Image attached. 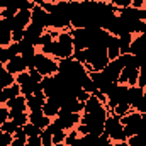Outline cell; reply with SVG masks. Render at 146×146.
Returning a JSON list of instances; mask_svg holds the SVG:
<instances>
[{"label":"cell","instance_id":"obj_8","mask_svg":"<svg viewBox=\"0 0 146 146\" xmlns=\"http://www.w3.org/2000/svg\"><path fill=\"white\" fill-rule=\"evenodd\" d=\"M5 104H7V109H9V119L14 117L15 114H21V112H26L27 110V102H26V97L24 95L14 97V99L7 100Z\"/></svg>","mask_w":146,"mask_h":146},{"label":"cell","instance_id":"obj_17","mask_svg":"<svg viewBox=\"0 0 146 146\" xmlns=\"http://www.w3.org/2000/svg\"><path fill=\"white\" fill-rule=\"evenodd\" d=\"M107 56L109 60H115L121 56V49H119V37L110 34L109 42H107Z\"/></svg>","mask_w":146,"mask_h":146},{"label":"cell","instance_id":"obj_44","mask_svg":"<svg viewBox=\"0 0 146 146\" xmlns=\"http://www.w3.org/2000/svg\"><path fill=\"white\" fill-rule=\"evenodd\" d=\"M145 146H146V145H145Z\"/></svg>","mask_w":146,"mask_h":146},{"label":"cell","instance_id":"obj_18","mask_svg":"<svg viewBox=\"0 0 146 146\" xmlns=\"http://www.w3.org/2000/svg\"><path fill=\"white\" fill-rule=\"evenodd\" d=\"M14 83H15V76L12 73L7 72V68H5L3 63H0V87L5 88V87H10Z\"/></svg>","mask_w":146,"mask_h":146},{"label":"cell","instance_id":"obj_22","mask_svg":"<svg viewBox=\"0 0 146 146\" xmlns=\"http://www.w3.org/2000/svg\"><path fill=\"white\" fill-rule=\"evenodd\" d=\"M131 42H133V34L119 36V49H121V54L129 53V49H131Z\"/></svg>","mask_w":146,"mask_h":146},{"label":"cell","instance_id":"obj_21","mask_svg":"<svg viewBox=\"0 0 146 146\" xmlns=\"http://www.w3.org/2000/svg\"><path fill=\"white\" fill-rule=\"evenodd\" d=\"M12 136H14V141H12V145L10 146H26V143H27V136H26L22 126H19Z\"/></svg>","mask_w":146,"mask_h":146},{"label":"cell","instance_id":"obj_11","mask_svg":"<svg viewBox=\"0 0 146 146\" xmlns=\"http://www.w3.org/2000/svg\"><path fill=\"white\" fill-rule=\"evenodd\" d=\"M31 24V10H19L14 15V31H26V27Z\"/></svg>","mask_w":146,"mask_h":146},{"label":"cell","instance_id":"obj_41","mask_svg":"<svg viewBox=\"0 0 146 146\" xmlns=\"http://www.w3.org/2000/svg\"><path fill=\"white\" fill-rule=\"evenodd\" d=\"M0 146H10V145H2V143H0Z\"/></svg>","mask_w":146,"mask_h":146},{"label":"cell","instance_id":"obj_23","mask_svg":"<svg viewBox=\"0 0 146 146\" xmlns=\"http://www.w3.org/2000/svg\"><path fill=\"white\" fill-rule=\"evenodd\" d=\"M19 95H21V87H19V83H14V85H10V87H5V88H3L5 102H7V100H10V99H14V97H19Z\"/></svg>","mask_w":146,"mask_h":146},{"label":"cell","instance_id":"obj_7","mask_svg":"<svg viewBox=\"0 0 146 146\" xmlns=\"http://www.w3.org/2000/svg\"><path fill=\"white\" fill-rule=\"evenodd\" d=\"M138 76H139V68H136V66H126V68H122V72L119 75L117 83L133 87V85H138Z\"/></svg>","mask_w":146,"mask_h":146},{"label":"cell","instance_id":"obj_5","mask_svg":"<svg viewBox=\"0 0 146 146\" xmlns=\"http://www.w3.org/2000/svg\"><path fill=\"white\" fill-rule=\"evenodd\" d=\"M127 88H129V85L115 83V85L110 88V92L106 95V97H107L109 110L112 114H114V107H115V106H119L121 102H127V100H126V99H127Z\"/></svg>","mask_w":146,"mask_h":146},{"label":"cell","instance_id":"obj_27","mask_svg":"<svg viewBox=\"0 0 146 146\" xmlns=\"http://www.w3.org/2000/svg\"><path fill=\"white\" fill-rule=\"evenodd\" d=\"M129 110H131V106H129L127 102H121L119 106L114 107V114L119 115V117H124L126 114H129Z\"/></svg>","mask_w":146,"mask_h":146},{"label":"cell","instance_id":"obj_33","mask_svg":"<svg viewBox=\"0 0 146 146\" xmlns=\"http://www.w3.org/2000/svg\"><path fill=\"white\" fill-rule=\"evenodd\" d=\"M114 7H119V9H124V7H131L133 0H110Z\"/></svg>","mask_w":146,"mask_h":146},{"label":"cell","instance_id":"obj_38","mask_svg":"<svg viewBox=\"0 0 146 146\" xmlns=\"http://www.w3.org/2000/svg\"><path fill=\"white\" fill-rule=\"evenodd\" d=\"M146 0H133V3H131V7H136V9H141L143 5H145Z\"/></svg>","mask_w":146,"mask_h":146},{"label":"cell","instance_id":"obj_2","mask_svg":"<svg viewBox=\"0 0 146 146\" xmlns=\"http://www.w3.org/2000/svg\"><path fill=\"white\" fill-rule=\"evenodd\" d=\"M104 133L110 138V141H127L126 134H124V126L121 122V117L112 114L107 115L106 124H104Z\"/></svg>","mask_w":146,"mask_h":146},{"label":"cell","instance_id":"obj_42","mask_svg":"<svg viewBox=\"0 0 146 146\" xmlns=\"http://www.w3.org/2000/svg\"><path fill=\"white\" fill-rule=\"evenodd\" d=\"M2 133H3V131H2V129H0V134H2Z\"/></svg>","mask_w":146,"mask_h":146},{"label":"cell","instance_id":"obj_26","mask_svg":"<svg viewBox=\"0 0 146 146\" xmlns=\"http://www.w3.org/2000/svg\"><path fill=\"white\" fill-rule=\"evenodd\" d=\"M22 127H24V133H26L27 138H34V136H39V134H41V129L36 127L33 122H27V124H24Z\"/></svg>","mask_w":146,"mask_h":146},{"label":"cell","instance_id":"obj_37","mask_svg":"<svg viewBox=\"0 0 146 146\" xmlns=\"http://www.w3.org/2000/svg\"><path fill=\"white\" fill-rule=\"evenodd\" d=\"M26 146H42V143H41V138H39V136L27 138V143H26Z\"/></svg>","mask_w":146,"mask_h":146},{"label":"cell","instance_id":"obj_32","mask_svg":"<svg viewBox=\"0 0 146 146\" xmlns=\"http://www.w3.org/2000/svg\"><path fill=\"white\" fill-rule=\"evenodd\" d=\"M138 87L146 88V65L139 68V76H138Z\"/></svg>","mask_w":146,"mask_h":146},{"label":"cell","instance_id":"obj_6","mask_svg":"<svg viewBox=\"0 0 146 146\" xmlns=\"http://www.w3.org/2000/svg\"><path fill=\"white\" fill-rule=\"evenodd\" d=\"M80 119H82V115L76 114V112H70V110L60 109V114L56 115L54 122H56L61 129L68 131V129H73L76 124H80Z\"/></svg>","mask_w":146,"mask_h":146},{"label":"cell","instance_id":"obj_13","mask_svg":"<svg viewBox=\"0 0 146 146\" xmlns=\"http://www.w3.org/2000/svg\"><path fill=\"white\" fill-rule=\"evenodd\" d=\"M5 68H7V72L12 73V75H19V73L27 72V65L24 63V60H22L21 54L14 56L9 63H5Z\"/></svg>","mask_w":146,"mask_h":146},{"label":"cell","instance_id":"obj_30","mask_svg":"<svg viewBox=\"0 0 146 146\" xmlns=\"http://www.w3.org/2000/svg\"><path fill=\"white\" fill-rule=\"evenodd\" d=\"M39 138H41L42 146H53V134H51L48 129H42L41 134H39Z\"/></svg>","mask_w":146,"mask_h":146},{"label":"cell","instance_id":"obj_12","mask_svg":"<svg viewBox=\"0 0 146 146\" xmlns=\"http://www.w3.org/2000/svg\"><path fill=\"white\" fill-rule=\"evenodd\" d=\"M29 122H33L36 127H39V129L42 131V129H46V127L51 124V119L42 114V109H39V110H31V114H29Z\"/></svg>","mask_w":146,"mask_h":146},{"label":"cell","instance_id":"obj_9","mask_svg":"<svg viewBox=\"0 0 146 146\" xmlns=\"http://www.w3.org/2000/svg\"><path fill=\"white\" fill-rule=\"evenodd\" d=\"M48 19H49V12H46L41 5H36V7L31 10V24H36L39 27L46 29V27H49Z\"/></svg>","mask_w":146,"mask_h":146},{"label":"cell","instance_id":"obj_16","mask_svg":"<svg viewBox=\"0 0 146 146\" xmlns=\"http://www.w3.org/2000/svg\"><path fill=\"white\" fill-rule=\"evenodd\" d=\"M26 102H27L29 110H39L42 109L46 97H44V94H31V95H26Z\"/></svg>","mask_w":146,"mask_h":146},{"label":"cell","instance_id":"obj_24","mask_svg":"<svg viewBox=\"0 0 146 146\" xmlns=\"http://www.w3.org/2000/svg\"><path fill=\"white\" fill-rule=\"evenodd\" d=\"M10 42H12V33L7 31V29L0 24V46L5 48V46H9Z\"/></svg>","mask_w":146,"mask_h":146},{"label":"cell","instance_id":"obj_39","mask_svg":"<svg viewBox=\"0 0 146 146\" xmlns=\"http://www.w3.org/2000/svg\"><path fill=\"white\" fill-rule=\"evenodd\" d=\"M112 146H129L127 141H117V143H112Z\"/></svg>","mask_w":146,"mask_h":146},{"label":"cell","instance_id":"obj_40","mask_svg":"<svg viewBox=\"0 0 146 146\" xmlns=\"http://www.w3.org/2000/svg\"><path fill=\"white\" fill-rule=\"evenodd\" d=\"M0 104H5V97H3V88L0 87Z\"/></svg>","mask_w":146,"mask_h":146},{"label":"cell","instance_id":"obj_19","mask_svg":"<svg viewBox=\"0 0 146 146\" xmlns=\"http://www.w3.org/2000/svg\"><path fill=\"white\" fill-rule=\"evenodd\" d=\"M60 109H61V107H60L54 100L46 99V102H44V106H42V114L51 119V117H56V115L60 114Z\"/></svg>","mask_w":146,"mask_h":146},{"label":"cell","instance_id":"obj_36","mask_svg":"<svg viewBox=\"0 0 146 146\" xmlns=\"http://www.w3.org/2000/svg\"><path fill=\"white\" fill-rule=\"evenodd\" d=\"M27 72H29V76H31L34 82H41V80H42V75L37 72L36 68H31V70H27Z\"/></svg>","mask_w":146,"mask_h":146},{"label":"cell","instance_id":"obj_1","mask_svg":"<svg viewBox=\"0 0 146 146\" xmlns=\"http://www.w3.org/2000/svg\"><path fill=\"white\" fill-rule=\"evenodd\" d=\"M121 122L124 126L126 138H131L134 134H146V114L141 112H129L124 117H121Z\"/></svg>","mask_w":146,"mask_h":146},{"label":"cell","instance_id":"obj_29","mask_svg":"<svg viewBox=\"0 0 146 146\" xmlns=\"http://www.w3.org/2000/svg\"><path fill=\"white\" fill-rule=\"evenodd\" d=\"M65 139H66V131L65 129H58L56 133H53V145H61V143H65Z\"/></svg>","mask_w":146,"mask_h":146},{"label":"cell","instance_id":"obj_3","mask_svg":"<svg viewBox=\"0 0 146 146\" xmlns=\"http://www.w3.org/2000/svg\"><path fill=\"white\" fill-rule=\"evenodd\" d=\"M34 68L42 76H53L54 73H58V63L54 61L53 56H48L44 53H36V56H34Z\"/></svg>","mask_w":146,"mask_h":146},{"label":"cell","instance_id":"obj_25","mask_svg":"<svg viewBox=\"0 0 146 146\" xmlns=\"http://www.w3.org/2000/svg\"><path fill=\"white\" fill-rule=\"evenodd\" d=\"M127 145L129 146H145L146 145V134H134V136L127 138Z\"/></svg>","mask_w":146,"mask_h":146},{"label":"cell","instance_id":"obj_28","mask_svg":"<svg viewBox=\"0 0 146 146\" xmlns=\"http://www.w3.org/2000/svg\"><path fill=\"white\" fill-rule=\"evenodd\" d=\"M17 127H19V126H17V124H15L12 119H7V121H5V122L0 126V129H2L3 133H9V134H14Z\"/></svg>","mask_w":146,"mask_h":146},{"label":"cell","instance_id":"obj_34","mask_svg":"<svg viewBox=\"0 0 146 146\" xmlns=\"http://www.w3.org/2000/svg\"><path fill=\"white\" fill-rule=\"evenodd\" d=\"M134 109L138 110V112H141V114H146V90H145V94H143V99L139 100V104Z\"/></svg>","mask_w":146,"mask_h":146},{"label":"cell","instance_id":"obj_43","mask_svg":"<svg viewBox=\"0 0 146 146\" xmlns=\"http://www.w3.org/2000/svg\"><path fill=\"white\" fill-rule=\"evenodd\" d=\"M145 9H146V2H145Z\"/></svg>","mask_w":146,"mask_h":146},{"label":"cell","instance_id":"obj_31","mask_svg":"<svg viewBox=\"0 0 146 146\" xmlns=\"http://www.w3.org/2000/svg\"><path fill=\"white\" fill-rule=\"evenodd\" d=\"M78 131L76 129H73V131H70L68 134H66V139H65V145L66 146H75V143H76V139H78Z\"/></svg>","mask_w":146,"mask_h":146},{"label":"cell","instance_id":"obj_10","mask_svg":"<svg viewBox=\"0 0 146 146\" xmlns=\"http://www.w3.org/2000/svg\"><path fill=\"white\" fill-rule=\"evenodd\" d=\"M122 63H121V60L119 58H115V60H110L109 63H107V66L102 70V72L106 73V76L109 78L110 82H114V83H117V80H119V75L122 72Z\"/></svg>","mask_w":146,"mask_h":146},{"label":"cell","instance_id":"obj_20","mask_svg":"<svg viewBox=\"0 0 146 146\" xmlns=\"http://www.w3.org/2000/svg\"><path fill=\"white\" fill-rule=\"evenodd\" d=\"M75 146H99V136L94 134H80Z\"/></svg>","mask_w":146,"mask_h":146},{"label":"cell","instance_id":"obj_14","mask_svg":"<svg viewBox=\"0 0 146 146\" xmlns=\"http://www.w3.org/2000/svg\"><path fill=\"white\" fill-rule=\"evenodd\" d=\"M42 34H44V29L42 27H39L36 24H29L26 27V31H24V39H27L34 46H39V39H41Z\"/></svg>","mask_w":146,"mask_h":146},{"label":"cell","instance_id":"obj_15","mask_svg":"<svg viewBox=\"0 0 146 146\" xmlns=\"http://www.w3.org/2000/svg\"><path fill=\"white\" fill-rule=\"evenodd\" d=\"M143 94H145V88H141V87H138V85H133V87H129L127 88V104L131 106V107H136L138 104H139V100L143 99Z\"/></svg>","mask_w":146,"mask_h":146},{"label":"cell","instance_id":"obj_4","mask_svg":"<svg viewBox=\"0 0 146 146\" xmlns=\"http://www.w3.org/2000/svg\"><path fill=\"white\" fill-rule=\"evenodd\" d=\"M129 53L134 54V60H136V66L138 68H141V66L146 65V31L141 36L133 39Z\"/></svg>","mask_w":146,"mask_h":146},{"label":"cell","instance_id":"obj_35","mask_svg":"<svg viewBox=\"0 0 146 146\" xmlns=\"http://www.w3.org/2000/svg\"><path fill=\"white\" fill-rule=\"evenodd\" d=\"M7 119H9V109H7V107H3V106L0 104V126H2Z\"/></svg>","mask_w":146,"mask_h":146}]
</instances>
